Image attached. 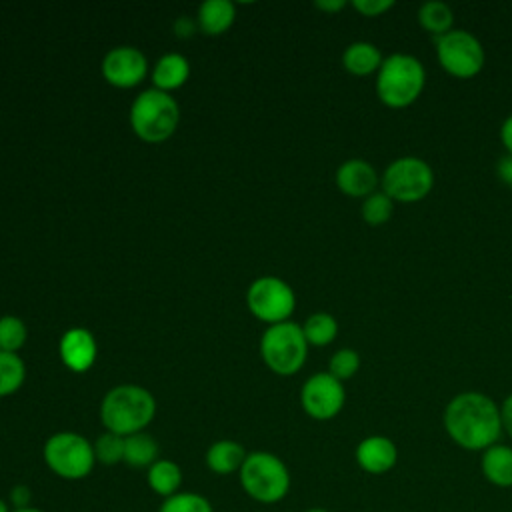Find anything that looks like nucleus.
<instances>
[{
	"mask_svg": "<svg viewBox=\"0 0 512 512\" xmlns=\"http://www.w3.org/2000/svg\"><path fill=\"white\" fill-rule=\"evenodd\" d=\"M442 424L450 440L470 452H484L502 434L500 406L482 392H460L444 408Z\"/></svg>",
	"mask_w": 512,
	"mask_h": 512,
	"instance_id": "f257e3e1",
	"label": "nucleus"
},
{
	"mask_svg": "<svg viewBox=\"0 0 512 512\" xmlns=\"http://www.w3.org/2000/svg\"><path fill=\"white\" fill-rule=\"evenodd\" d=\"M156 416V400L152 392L136 384H120L106 392L100 404V422L108 432L130 436L144 432Z\"/></svg>",
	"mask_w": 512,
	"mask_h": 512,
	"instance_id": "f03ea898",
	"label": "nucleus"
},
{
	"mask_svg": "<svg viewBox=\"0 0 512 512\" xmlns=\"http://www.w3.org/2000/svg\"><path fill=\"white\" fill-rule=\"evenodd\" d=\"M424 84V64L412 54L394 52L376 72V96L388 108H408L420 98Z\"/></svg>",
	"mask_w": 512,
	"mask_h": 512,
	"instance_id": "7ed1b4c3",
	"label": "nucleus"
},
{
	"mask_svg": "<svg viewBox=\"0 0 512 512\" xmlns=\"http://www.w3.org/2000/svg\"><path fill=\"white\" fill-rule=\"evenodd\" d=\"M240 486L248 498L258 504H278L292 486V476L286 462L266 450L248 452L240 472Z\"/></svg>",
	"mask_w": 512,
	"mask_h": 512,
	"instance_id": "20e7f679",
	"label": "nucleus"
},
{
	"mask_svg": "<svg viewBox=\"0 0 512 512\" xmlns=\"http://www.w3.org/2000/svg\"><path fill=\"white\" fill-rule=\"evenodd\" d=\"M180 122L176 100L162 90L150 88L140 92L130 106V126L134 134L150 144L168 140Z\"/></svg>",
	"mask_w": 512,
	"mask_h": 512,
	"instance_id": "39448f33",
	"label": "nucleus"
},
{
	"mask_svg": "<svg viewBox=\"0 0 512 512\" xmlns=\"http://www.w3.org/2000/svg\"><path fill=\"white\" fill-rule=\"evenodd\" d=\"M42 458L54 476L72 482L90 476L96 466L92 442L70 430L48 436L42 448Z\"/></svg>",
	"mask_w": 512,
	"mask_h": 512,
	"instance_id": "423d86ee",
	"label": "nucleus"
},
{
	"mask_svg": "<svg viewBox=\"0 0 512 512\" xmlns=\"http://www.w3.org/2000/svg\"><path fill=\"white\" fill-rule=\"evenodd\" d=\"M308 346L302 326L286 320L264 330L260 338V356L274 374L292 376L304 366Z\"/></svg>",
	"mask_w": 512,
	"mask_h": 512,
	"instance_id": "0eeeda50",
	"label": "nucleus"
},
{
	"mask_svg": "<svg viewBox=\"0 0 512 512\" xmlns=\"http://www.w3.org/2000/svg\"><path fill=\"white\" fill-rule=\"evenodd\" d=\"M380 186L394 202H420L434 188V170L418 156H400L386 166Z\"/></svg>",
	"mask_w": 512,
	"mask_h": 512,
	"instance_id": "6e6552de",
	"label": "nucleus"
},
{
	"mask_svg": "<svg viewBox=\"0 0 512 512\" xmlns=\"http://www.w3.org/2000/svg\"><path fill=\"white\" fill-rule=\"evenodd\" d=\"M436 58L444 72L454 78L468 80L484 68V48L468 30H450L436 38Z\"/></svg>",
	"mask_w": 512,
	"mask_h": 512,
	"instance_id": "1a4fd4ad",
	"label": "nucleus"
},
{
	"mask_svg": "<svg viewBox=\"0 0 512 512\" xmlns=\"http://www.w3.org/2000/svg\"><path fill=\"white\" fill-rule=\"evenodd\" d=\"M248 310L268 326L286 322L296 308V294L288 282L278 276L254 280L246 292Z\"/></svg>",
	"mask_w": 512,
	"mask_h": 512,
	"instance_id": "9d476101",
	"label": "nucleus"
},
{
	"mask_svg": "<svg viewBox=\"0 0 512 512\" xmlns=\"http://www.w3.org/2000/svg\"><path fill=\"white\" fill-rule=\"evenodd\" d=\"M346 402L344 384L334 378L330 372L312 374L302 390H300V404L304 412L314 420H332L336 418Z\"/></svg>",
	"mask_w": 512,
	"mask_h": 512,
	"instance_id": "9b49d317",
	"label": "nucleus"
},
{
	"mask_svg": "<svg viewBox=\"0 0 512 512\" xmlns=\"http://www.w3.org/2000/svg\"><path fill=\"white\" fill-rule=\"evenodd\" d=\"M148 74L146 56L134 46H116L102 60V76L116 88H134Z\"/></svg>",
	"mask_w": 512,
	"mask_h": 512,
	"instance_id": "f8f14e48",
	"label": "nucleus"
},
{
	"mask_svg": "<svg viewBox=\"0 0 512 512\" xmlns=\"http://www.w3.org/2000/svg\"><path fill=\"white\" fill-rule=\"evenodd\" d=\"M354 458H356V464L360 466V470H364L366 474L382 476L396 466L398 446L388 436L372 434L358 442V446L354 450Z\"/></svg>",
	"mask_w": 512,
	"mask_h": 512,
	"instance_id": "ddd939ff",
	"label": "nucleus"
},
{
	"mask_svg": "<svg viewBox=\"0 0 512 512\" xmlns=\"http://www.w3.org/2000/svg\"><path fill=\"white\" fill-rule=\"evenodd\" d=\"M62 364L72 372H86L96 362L98 346L94 334L86 328H70L62 334L58 344Z\"/></svg>",
	"mask_w": 512,
	"mask_h": 512,
	"instance_id": "4468645a",
	"label": "nucleus"
},
{
	"mask_svg": "<svg viewBox=\"0 0 512 512\" xmlns=\"http://www.w3.org/2000/svg\"><path fill=\"white\" fill-rule=\"evenodd\" d=\"M378 182V172L362 158H350L336 170V186L350 198H366L374 194Z\"/></svg>",
	"mask_w": 512,
	"mask_h": 512,
	"instance_id": "2eb2a0df",
	"label": "nucleus"
},
{
	"mask_svg": "<svg viewBox=\"0 0 512 512\" xmlns=\"http://www.w3.org/2000/svg\"><path fill=\"white\" fill-rule=\"evenodd\" d=\"M248 452L244 446L236 440H216L214 444L208 446L206 450V466L212 474L218 476H230L238 474Z\"/></svg>",
	"mask_w": 512,
	"mask_h": 512,
	"instance_id": "dca6fc26",
	"label": "nucleus"
},
{
	"mask_svg": "<svg viewBox=\"0 0 512 512\" xmlns=\"http://www.w3.org/2000/svg\"><path fill=\"white\" fill-rule=\"evenodd\" d=\"M484 478L496 488H512V446L492 444L480 456Z\"/></svg>",
	"mask_w": 512,
	"mask_h": 512,
	"instance_id": "f3484780",
	"label": "nucleus"
},
{
	"mask_svg": "<svg viewBox=\"0 0 512 512\" xmlns=\"http://www.w3.org/2000/svg\"><path fill=\"white\" fill-rule=\"evenodd\" d=\"M146 482H148V488L164 500L182 490L184 474H182V468L174 460L158 458L146 470Z\"/></svg>",
	"mask_w": 512,
	"mask_h": 512,
	"instance_id": "a211bd4d",
	"label": "nucleus"
},
{
	"mask_svg": "<svg viewBox=\"0 0 512 512\" xmlns=\"http://www.w3.org/2000/svg\"><path fill=\"white\" fill-rule=\"evenodd\" d=\"M236 18V8L230 0H206L198 8L196 24L208 36L224 34Z\"/></svg>",
	"mask_w": 512,
	"mask_h": 512,
	"instance_id": "6ab92c4d",
	"label": "nucleus"
},
{
	"mask_svg": "<svg viewBox=\"0 0 512 512\" xmlns=\"http://www.w3.org/2000/svg\"><path fill=\"white\" fill-rule=\"evenodd\" d=\"M188 76H190V64L182 54H176V52L164 54L152 70L154 88L162 92H170L184 86Z\"/></svg>",
	"mask_w": 512,
	"mask_h": 512,
	"instance_id": "aec40b11",
	"label": "nucleus"
},
{
	"mask_svg": "<svg viewBox=\"0 0 512 512\" xmlns=\"http://www.w3.org/2000/svg\"><path fill=\"white\" fill-rule=\"evenodd\" d=\"M382 60V52L372 42H352L342 54V66L352 76H368L378 72Z\"/></svg>",
	"mask_w": 512,
	"mask_h": 512,
	"instance_id": "412c9836",
	"label": "nucleus"
},
{
	"mask_svg": "<svg viewBox=\"0 0 512 512\" xmlns=\"http://www.w3.org/2000/svg\"><path fill=\"white\" fill-rule=\"evenodd\" d=\"M160 454L158 442L146 434V432H136L124 438V462L130 468H144L148 470Z\"/></svg>",
	"mask_w": 512,
	"mask_h": 512,
	"instance_id": "4be33fe9",
	"label": "nucleus"
},
{
	"mask_svg": "<svg viewBox=\"0 0 512 512\" xmlns=\"http://www.w3.org/2000/svg\"><path fill=\"white\" fill-rule=\"evenodd\" d=\"M418 24L426 32H430V34H434L438 38V36H442V34L452 30V24H454L452 8L446 2H440V0L424 2L418 8Z\"/></svg>",
	"mask_w": 512,
	"mask_h": 512,
	"instance_id": "5701e85b",
	"label": "nucleus"
},
{
	"mask_svg": "<svg viewBox=\"0 0 512 512\" xmlns=\"http://www.w3.org/2000/svg\"><path fill=\"white\" fill-rule=\"evenodd\" d=\"M302 332H304V338L308 344L328 346L330 342H334V338L338 334V322L328 312H316L306 318Z\"/></svg>",
	"mask_w": 512,
	"mask_h": 512,
	"instance_id": "b1692460",
	"label": "nucleus"
},
{
	"mask_svg": "<svg viewBox=\"0 0 512 512\" xmlns=\"http://www.w3.org/2000/svg\"><path fill=\"white\" fill-rule=\"evenodd\" d=\"M26 378L24 360L14 352H0V398L14 394Z\"/></svg>",
	"mask_w": 512,
	"mask_h": 512,
	"instance_id": "393cba45",
	"label": "nucleus"
},
{
	"mask_svg": "<svg viewBox=\"0 0 512 512\" xmlns=\"http://www.w3.org/2000/svg\"><path fill=\"white\" fill-rule=\"evenodd\" d=\"M392 212H394V200L384 194L382 190L370 194L364 198L362 202V208H360V214H362V220L368 224V226H382L386 224L390 218H392Z\"/></svg>",
	"mask_w": 512,
	"mask_h": 512,
	"instance_id": "a878e982",
	"label": "nucleus"
},
{
	"mask_svg": "<svg viewBox=\"0 0 512 512\" xmlns=\"http://www.w3.org/2000/svg\"><path fill=\"white\" fill-rule=\"evenodd\" d=\"M158 512H214V506L204 494L180 490L178 494L164 498Z\"/></svg>",
	"mask_w": 512,
	"mask_h": 512,
	"instance_id": "bb28decb",
	"label": "nucleus"
},
{
	"mask_svg": "<svg viewBox=\"0 0 512 512\" xmlns=\"http://www.w3.org/2000/svg\"><path fill=\"white\" fill-rule=\"evenodd\" d=\"M94 446V456L96 464L104 466H114L118 462H124V436H118L114 432H104L96 438Z\"/></svg>",
	"mask_w": 512,
	"mask_h": 512,
	"instance_id": "cd10ccee",
	"label": "nucleus"
},
{
	"mask_svg": "<svg viewBox=\"0 0 512 512\" xmlns=\"http://www.w3.org/2000/svg\"><path fill=\"white\" fill-rule=\"evenodd\" d=\"M28 330L18 316L0 318V352H18L26 342Z\"/></svg>",
	"mask_w": 512,
	"mask_h": 512,
	"instance_id": "c85d7f7f",
	"label": "nucleus"
},
{
	"mask_svg": "<svg viewBox=\"0 0 512 512\" xmlns=\"http://www.w3.org/2000/svg\"><path fill=\"white\" fill-rule=\"evenodd\" d=\"M360 370V354L352 348H340L330 356L328 372L340 382L352 378Z\"/></svg>",
	"mask_w": 512,
	"mask_h": 512,
	"instance_id": "c756f323",
	"label": "nucleus"
},
{
	"mask_svg": "<svg viewBox=\"0 0 512 512\" xmlns=\"http://www.w3.org/2000/svg\"><path fill=\"white\" fill-rule=\"evenodd\" d=\"M352 8L362 16L376 18L386 14L390 8H394V0H354Z\"/></svg>",
	"mask_w": 512,
	"mask_h": 512,
	"instance_id": "7c9ffc66",
	"label": "nucleus"
},
{
	"mask_svg": "<svg viewBox=\"0 0 512 512\" xmlns=\"http://www.w3.org/2000/svg\"><path fill=\"white\" fill-rule=\"evenodd\" d=\"M8 504L12 506V510L32 506V490H30V486H26V484L12 486L10 494H8Z\"/></svg>",
	"mask_w": 512,
	"mask_h": 512,
	"instance_id": "2f4dec72",
	"label": "nucleus"
},
{
	"mask_svg": "<svg viewBox=\"0 0 512 512\" xmlns=\"http://www.w3.org/2000/svg\"><path fill=\"white\" fill-rule=\"evenodd\" d=\"M498 178L512 190V154H504L496 164Z\"/></svg>",
	"mask_w": 512,
	"mask_h": 512,
	"instance_id": "473e14b6",
	"label": "nucleus"
},
{
	"mask_svg": "<svg viewBox=\"0 0 512 512\" xmlns=\"http://www.w3.org/2000/svg\"><path fill=\"white\" fill-rule=\"evenodd\" d=\"M500 420L502 432H506L512 438V394H508L500 406Z\"/></svg>",
	"mask_w": 512,
	"mask_h": 512,
	"instance_id": "72a5a7b5",
	"label": "nucleus"
},
{
	"mask_svg": "<svg viewBox=\"0 0 512 512\" xmlns=\"http://www.w3.org/2000/svg\"><path fill=\"white\" fill-rule=\"evenodd\" d=\"M174 32L178 38H190L196 32V22H192L188 16H180L174 22Z\"/></svg>",
	"mask_w": 512,
	"mask_h": 512,
	"instance_id": "f704fd0d",
	"label": "nucleus"
},
{
	"mask_svg": "<svg viewBox=\"0 0 512 512\" xmlns=\"http://www.w3.org/2000/svg\"><path fill=\"white\" fill-rule=\"evenodd\" d=\"M500 140L506 148V154H512V114L500 126Z\"/></svg>",
	"mask_w": 512,
	"mask_h": 512,
	"instance_id": "c9c22d12",
	"label": "nucleus"
},
{
	"mask_svg": "<svg viewBox=\"0 0 512 512\" xmlns=\"http://www.w3.org/2000/svg\"><path fill=\"white\" fill-rule=\"evenodd\" d=\"M314 6L322 12L334 14V12H340L342 8H346V2L344 0H318V2H314Z\"/></svg>",
	"mask_w": 512,
	"mask_h": 512,
	"instance_id": "e433bc0d",
	"label": "nucleus"
},
{
	"mask_svg": "<svg viewBox=\"0 0 512 512\" xmlns=\"http://www.w3.org/2000/svg\"><path fill=\"white\" fill-rule=\"evenodd\" d=\"M0 512H12L8 500H4V498H0Z\"/></svg>",
	"mask_w": 512,
	"mask_h": 512,
	"instance_id": "4c0bfd02",
	"label": "nucleus"
},
{
	"mask_svg": "<svg viewBox=\"0 0 512 512\" xmlns=\"http://www.w3.org/2000/svg\"><path fill=\"white\" fill-rule=\"evenodd\" d=\"M12 512H44V510H40V508H36V506H28V508H18V510H12Z\"/></svg>",
	"mask_w": 512,
	"mask_h": 512,
	"instance_id": "58836bf2",
	"label": "nucleus"
},
{
	"mask_svg": "<svg viewBox=\"0 0 512 512\" xmlns=\"http://www.w3.org/2000/svg\"><path fill=\"white\" fill-rule=\"evenodd\" d=\"M304 512H328L326 508H308V510H304Z\"/></svg>",
	"mask_w": 512,
	"mask_h": 512,
	"instance_id": "ea45409f",
	"label": "nucleus"
}]
</instances>
